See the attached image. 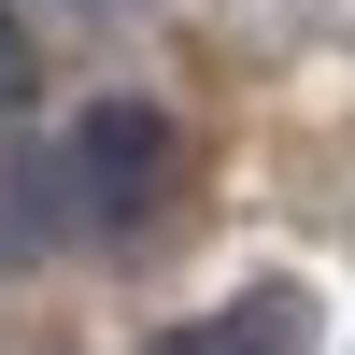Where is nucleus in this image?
Instances as JSON below:
<instances>
[{"instance_id": "nucleus-1", "label": "nucleus", "mask_w": 355, "mask_h": 355, "mask_svg": "<svg viewBox=\"0 0 355 355\" xmlns=\"http://www.w3.org/2000/svg\"><path fill=\"white\" fill-rule=\"evenodd\" d=\"M157 185H171V114H157V100H100V114L71 128V199H85L100 227H142Z\"/></svg>"}, {"instance_id": "nucleus-3", "label": "nucleus", "mask_w": 355, "mask_h": 355, "mask_svg": "<svg viewBox=\"0 0 355 355\" xmlns=\"http://www.w3.org/2000/svg\"><path fill=\"white\" fill-rule=\"evenodd\" d=\"M0 114H28V28L0 15Z\"/></svg>"}, {"instance_id": "nucleus-2", "label": "nucleus", "mask_w": 355, "mask_h": 355, "mask_svg": "<svg viewBox=\"0 0 355 355\" xmlns=\"http://www.w3.org/2000/svg\"><path fill=\"white\" fill-rule=\"evenodd\" d=\"M171 355H313V284H299V270L242 284V299H227L214 327H185Z\"/></svg>"}]
</instances>
